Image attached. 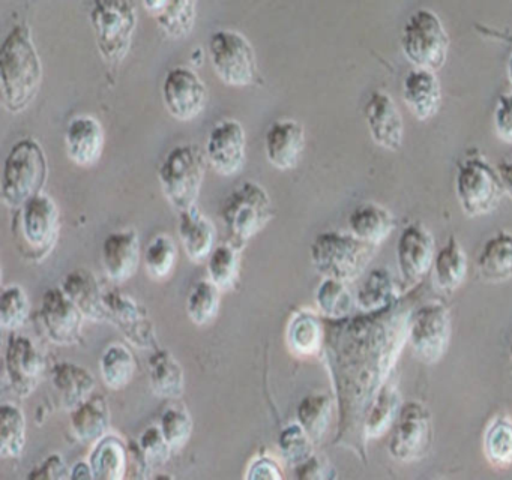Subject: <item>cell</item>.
<instances>
[{
  "instance_id": "cell-1",
  "label": "cell",
  "mask_w": 512,
  "mask_h": 480,
  "mask_svg": "<svg viewBox=\"0 0 512 480\" xmlns=\"http://www.w3.org/2000/svg\"><path fill=\"white\" fill-rule=\"evenodd\" d=\"M409 309L401 302L379 312L328 320L323 353L337 393V443L365 458V413L383 384L391 380L407 342Z\"/></svg>"
},
{
  "instance_id": "cell-2",
  "label": "cell",
  "mask_w": 512,
  "mask_h": 480,
  "mask_svg": "<svg viewBox=\"0 0 512 480\" xmlns=\"http://www.w3.org/2000/svg\"><path fill=\"white\" fill-rule=\"evenodd\" d=\"M0 80L2 102L10 113L26 110L40 90L43 65L26 24H17L2 42Z\"/></svg>"
},
{
  "instance_id": "cell-3",
  "label": "cell",
  "mask_w": 512,
  "mask_h": 480,
  "mask_svg": "<svg viewBox=\"0 0 512 480\" xmlns=\"http://www.w3.org/2000/svg\"><path fill=\"white\" fill-rule=\"evenodd\" d=\"M11 233L20 255L31 263L46 260L61 233V213L50 195H35L16 209L11 221Z\"/></svg>"
},
{
  "instance_id": "cell-4",
  "label": "cell",
  "mask_w": 512,
  "mask_h": 480,
  "mask_svg": "<svg viewBox=\"0 0 512 480\" xmlns=\"http://www.w3.org/2000/svg\"><path fill=\"white\" fill-rule=\"evenodd\" d=\"M376 248L352 233L323 231L311 243V263L323 278L352 282L365 272Z\"/></svg>"
},
{
  "instance_id": "cell-5",
  "label": "cell",
  "mask_w": 512,
  "mask_h": 480,
  "mask_svg": "<svg viewBox=\"0 0 512 480\" xmlns=\"http://www.w3.org/2000/svg\"><path fill=\"white\" fill-rule=\"evenodd\" d=\"M49 176V164L43 147L34 138L17 141L2 171V200L11 209H19L43 192Z\"/></svg>"
},
{
  "instance_id": "cell-6",
  "label": "cell",
  "mask_w": 512,
  "mask_h": 480,
  "mask_svg": "<svg viewBox=\"0 0 512 480\" xmlns=\"http://www.w3.org/2000/svg\"><path fill=\"white\" fill-rule=\"evenodd\" d=\"M274 216L268 191L260 183L248 180L236 186L221 206V219L230 245L242 251L251 237L262 231Z\"/></svg>"
},
{
  "instance_id": "cell-7",
  "label": "cell",
  "mask_w": 512,
  "mask_h": 480,
  "mask_svg": "<svg viewBox=\"0 0 512 480\" xmlns=\"http://www.w3.org/2000/svg\"><path fill=\"white\" fill-rule=\"evenodd\" d=\"M455 195L461 210L470 218L490 215L502 200V180L478 149L469 150L455 171Z\"/></svg>"
},
{
  "instance_id": "cell-8",
  "label": "cell",
  "mask_w": 512,
  "mask_h": 480,
  "mask_svg": "<svg viewBox=\"0 0 512 480\" xmlns=\"http://www.w3.org/2000/svg\"><path fill=\"white\" fill-rule=\"evenodd\" d=\"M205 174V155L193 144L173 147L158 168L164 195L179 212L196 206Z\"/></svg>"
},
{
  "instance_id": "cell-9",
  "label": "cell",
  "mask_w": 512,
  "mask_h": 480,
  "mask_svg": "<svg viewBox=\"0 0 512 480\" xmlns=\"http://www.w3.org/2000/svg\"><path fill=\"white\" fill-rule=\"evenodd\" d=\"M449 39L442 18L433 9L419 8L409 15L401 32L404 56L415 68L437 71L448 59Z\"/></svg>"
},
{
  "instance_id": "cell-10",
  "label": "cell",
  "mask_w": 512,
  "mask_h": 480,
  "mask_svg": "<svg viewBox=\"0 0 512 480\" xmlns=\"http://www.w3.org/2000/svg\"><path fill=\"white\" fill-rule=\"evenodd\" d=\"M91 23L97 35L98 50L106 62L118 65L130 51L137 12L127 0H98L92 3Z\"/></svg>"
},
{
  "instance_id": "cell-11",
  "label": "cell",
  "mask_w": 512,
  "mask_h": 480,
  "mask_svg": "<svg viewBox=\"0 0 512 480\" xmlns=\"http://www.w3.org/2000/svg\"><path fill=\"white\" fill-rule=\"evenodd\" d=\"M433 416L418 399L403 402L389 431L388 453L401 464L421 461L433 446Z\"/></svg>"
},
{
  "instance_id": "cell-12",
  "label": "cell",
  "mask_w": 512,
  "mask_h": 480,
  "mask_svg": "<svg viewBox=\"0 0 512 480\" xmlns=\"http://www.w3.org/2000/svg\"><path fill=\"white\" fill-rule=\"evenodd\" d=\"M452 320L442 302H428L410 312L407 342L413 356L425 365L440 362L451 345Z\"/></svg>"
},
{
  "instance_id": "cell-13",
  "label": "cell",
  "mask_w": 512,
  "mask_h": 480,
  "mask_svg": "<svg viewBox=\"0 0 512 480\" xmlns=\"http://www.w3.org/2000/svg\"><path fill=\"white\" fill-rule=\"evenodd\" d=\"M209 57L215 74L229 86L244 87L256 75L253 45L238 30L220 29L209 38Z\"/></svg>"
},
{
  "instance_id": "cell-14",
  "label": "cell",
  "mask_w": 512,
  "mask_h": 480,
  "mask_svg": "<svg viewBox=\"0 0 512 480\" xmlns=\"http://www.w3.org/2000/svg\"><path fill=\"white\" fill-rule=\"evenodd\" d=\"M433 234L421 222H413L401 231L397 240V264L401 287L413 290L433 267L436 257Z\"/></svg>"
},
{
  "instance_id": "cell-15",
  "label": "cell",
  "mask_w": 512,
  "mask_h": 480,
  "mask_svg": "<svg viewBox=\"0 0 512 480\" xmlns=\"http://www.w3.org/2000/svg\"><path fill=\"white\" fill-rule=\"evenodd\" d=\"M104 303L107 321L115 324L134 347L140 350H157V330L145 306L118 290L106 291Z\"/></svg>"
},
{
  "instance_id": "cell-16",
  "label": "cell",
  "mask_w": 512,
  "mask_h": 480,
  "mask_svg": "<svg viewBox=\"0 0 512 480\" xmlns=\"http://www.w3.org/2000/svg\"><path fill=\"white\" fill-rule=\"evenodd\" d=\"M208 90L194 69L175 66L163 81V101L175 119L188 122L205 110Z\"/></svg>"
},
{
  "instance_id": "cell-17",
  "label": "cell",
  "mask_w": 512,
  "mask_h": 480,
  "mask_svg": "<svg viewBox=\"0 0 512 480\" xmlns=\"http://www.w3.org/2000/svg\"><path fill=\"white\" fill-rule=\"evenodd\" d=\"M83 318L73 300L62 288H49L41 299L40 320L50 341L58 345H76L82 341Z\"/></svg>"
},
{
  "instance_id": "cell-18",
  "label": "cell",
  "mask_w": 512,
  "mask_h": 480,
  "mask_svg": "<svg viewBox=\"0 0 512 480\" xmlns=\"http://www.w3.org/2000/svg\"><path fill=\"white\" fill-rule=\"evenodd\" d=\"M44 357L31 338L13 333L5 350V371L17 395L28 398L37 389L44 372Z\"/></svg>"
},
{
  "instance_id": "cell-19",
  "label": "cell",
  "mask_w": 512,
  "mask_h": 480,
  "mask_svg": "<svg viewBox=\"0 0 512 480\" xmlns=\"http://www.w3.org/2000/svg\"><path fill=\"white\" fill-rule=\"evenodd\" d=\"M247 156L245 129L238 120L226 119L214 126L206 141V158L221 176H233L244 167Z\"/></svg>"
},
{
  "instance_id": "cell-20",
  "label": "cell",
  "mask_w": 512,
  "mask_h": 480,
  "mask_svg": "<svg viewBox=\"0 0 512 480\" xmlns=\"http://www.w3.org/2000/svg\"><path fill=\"white\" fill-rule=\"evenodd\" d=\"M365 122L371 138L382 149L397 152L404 141V122L394 98L382 89L373 90L365 102Z\"/></svg>"
},
{
  "instance_id": "cell-21",
  "label": "cell",
  "mask_w": 512,
  "mask_h": 480,
  "mask_svg": "<svg viewBox=\"0 0 512 480\" xmlns=\"http://www.w3.org/2000/svg\"><path fill=\"white\" fill-rule=\"evenodd\" d=\"M403 101L418 120L433 119L442 105V86L436 71L413 68L407 72L401 86Z\"/></svg>"
},
{
  "instance_id": "cell-22",
  "label": "cell",
  "mask_w": 512,
  "mask_h": 480,
  "mask_svg": "<svg viewBox=\"0 0 512 480\" xmlns=\"http://www.w3.org/2000/svg\"><path fill=\"white\" fill-rule=\"evenodd\" d=\"M305 147V129L295 119H280L266 131L265 153L278 170H292L298 165Z\"/></svg>"
},
{
  "instance_id": "cell-23",
  "label": "cell",
  "mask_w": 512,
  "mask_h": 480,
  "mask_svg": "<svg viewBox=\"0 0 512 480\" xmlns=\"http://www.w3.org/2000/svg\"><path fill=\"white\" fill-rule=\"evenodd\" d=\"M106 134L100 120L92 116H77L68 123L65 149L68 158L79 167H92L103 155Z\"/></svg>"
},
{
  "instance_id": "cell-24",
  "label": "cell",
  "mask_w": 512,
  "mask_h": 480,
  "mask_svg": "<svg viewBox=\"0 0 512 480\" xmlns=\"http://www.w3.org/2000/svg\"><path fill=\"white\" fill-rule=\"evenodd\" d=\"M140 264V239L136 230L112 231L103 242V266L113 282L133 278Z\"/></svg>"
},
{
  "instance_id": "cell-25",
  "label": "cell",
  "mask_w": 512,
  "mask_h": 480,
  "mask_svg": "<svg viewBox=\"0 0 512 480\" xmlns=\"http://www.w3.org/2000/svg\"><path fill=\"white\" fill-rule=\"evenodd\" d=\"M62 291L73 300L85 318L92 321H107L106 303L97 276L89 269H74L64 276Z\"/></svg>"
},
{
  "instance_id": "cell-26",
  "label": "cell",
  "mask_w": 512,
  "mask_h": 480,
  "mask_svg": "<svg viewBox=\"0 0 512 480\" xmlns=\"http://www.w3.org/2000/svg\"><path fill=\"white\" fill-rule=\"evenodd\" d=\"M71 429L77 440L95 444L110 428V405L106 396L94 392L70 411Z\"/></svg>"
},
{
  "instance_id": "cell-27",
  "label": "cell",
  "mask_w": 512,
  "mask_h": 480,
  "mask_svg": "<svg viewBox=\"0 0 512 480\" xmlns=\"http://www.w3.org/2000/svg\"><path fill=\"white\" fill-rule=\"evenodd\" d=\"M52 383L61 405L71 411L95 392L94 375L85 366L73 362H59L52 368Z\"/></svg>"
},
{
  "instance_id": "cell-28",
  "label": "cell",
  "mask_w": 512,
  "mask_h": 480,
  "mask_svg": "<svg viewBox=\"0 0 512 480\" xmlns=\"http://www.w3.org/2000/svg\"><path fill=\"white\" fill-rule=\"evenodd\" d=\"M403 287L397 284L385 267L370 270L367 278L356 291V309L359 312H379L401 302Z\"/></svg>"
},
{
  "instance_id": "cell-29",
  "label": "cell",
  "mask_w": 512,
  "mask_h": 480,
  "mask_svg": "<svg viewBox=\"0 0 512 480\" xmlns=\"http://www.w3.org/2000/svg\"><path fill=\"white\" fill-rule=\"evenodd\" d=\"M178 233L185 254L194 263H200L214 251V225L200 212L199 207L194 206L179 212Z\"/></svg>"
},
{
  "instance_id": "cell-30",
  "label": "cell",
  "mask_w": 512,
  "mask_h": 480,
  "mask_svg": "<svg viewBox=\"0 0 512 480\" xmlns=\"http://www.w3.org/2000/svg\"><path fill=\"white\" fill-rule=\"evenodd\" d=\"M401 405H403V399H401L400 390H398L397 383L391 378L374 396L367 413H365L364 425H362L365 444L383 437L391 431L392 425L400 413Z\"/></svg>"
},
{
  "instance_id": "cell-31",
  "label": "cell",
  "mask_w": 512,
  "mask_h": 480,
  "mask_svg": "<svg viewBox=\"0 0 512 480\" xmlns=\"http://www.w3.org/2000/svg\"><path fill=\"white\" fill-rule=\"evenodd\" d=\"M350 233L364 242L379 246L385 242L392 231L395 230V216L391 210L379 203H362L350 212L349 219Z\"/></svg>"
},
{
  "instance_id": "cell-32",
  "label": "cell",
  "mask_w": 512,
  "mask_h": 480,
  "mask_svg": "<svg viewBox=\"0 0 512 480\" xmlns=\"http://www.w3.org/2000/svg\"><path fill=\"white\" fill-rule=\"evenodd\" d=\"M431 270L434 284L443 293H454L464 284L469 270V260L455 234H451L445 245L436 252Z\"/></svg>"
},
{
  "instance_id": "cell-33",
  "label": "cell",
  "mask_w": 512,
  "mask_h": 480,
  "mask_svg": "<svg viewBox=\"0 0 512 480\" xmlns=\"http://www.w3.org/2000/svg\"><path fill=\"white\" fill-rule=\"evenodd\" d=\"M479 276L491 284L512 279V233L499 230L488 237L476 258Z\"/></svg>"
},
{
  "instance_id": "cell-34",
  "label": "cell",
  "mask_w": 512,
  "mask_h": 480,
  "mask_svg": "<svg viewBox=\"0 0 512 480\" xmlns=\"http://www.w3.org/2000/svg\"><path fill=\"white\" fill-rule=\"evenodd\" d=\"M287 344L296 356H314L325 344V320L310 309H301L290 318Z\"/></svg>"
},
{
  "instance_id": "cell-35",
  "label": "cell",
  "mask_w": 512,
  "mask_h": 480,
  "mask_svg": "<svg viewBox=\"0 0 512 480\" xmlns=\"http://www.w3.org/2000/svg\"><path fill=\"white\" fill-rule=\"evenodd\" d=\"M149 384L158 398L178 399L184 395L185 374L170 351L157 348L149 357Z\"/></svg>"
},
{
  "instance_id": "cell-36",
  "label": "cell",
  "mask_w": 512,
  "mask_h": 480,
  "mask_svg": "<svg viewBox=\"0 0 512 480\" xmlns=\"http://www.w3.org/2000/svg\"><path fill=\"white\" fill-rule=\"evenodd\" d=\"M158 27L170 38H185L196 21V2L191 0H151L143 2Z\"/></svg>"
},
{
  "instance_id": "cell-37",
  "label": "cell",
  "mask_w": 512,
  "mask_h": 480,
  "mask_svg": "<svg viewBox=\"0 0 512 480\" xmlns=\"http://www.w3.org/2000/svg\"><path fill=\"white\" fill-rule=\"evenodd\" d=\"M130 452L124 441L116 435L107 434L106 437L94 444L89 464L97 480H121L128 470Z\"/></svg>"
},
{
  "instance_id": "cell-38",
  "label": "cell",
  "mask_w": 512,
  "mask_h": 480,
  "mask_svg": "<svg viewBox=\"0 0 512 480\" xmlns=\"http://www.w3.org/2000/svg\"><path fill=\"white\" fill-rule=\"evenodd\" d=\"M482 452L494 468L505 470L512 465V417L496 414L488 420L482 434Z\"/></svg>"
},
{
  "instance_id": "cell-39",
  "label": "cell",
  "mask_w": 512,
  "mask_h": 480,
  "mask_svg": "<svg viewBox=\"0 0 512 480\" xmlns=\"http://www.w3.org/2000/svg\"><path fill=\"white\" fill-rule=\"evenodd\" d=\"M334 413V399L328 393H311L304 396L296 408V422L319 444L328 432Z\"/></svg>"
},
{
  "instance_id": "cell-40",
  "label": "cell",
  "mask_w": 512,
  "mask_h": 480,
  "mask_svg": "<svg viewBox=\"0 0 512 480\" xmlns=\"http://www.w3.org/2000/svg\"><path fill=\"white\" fill-rule=\"evenodd\" d=\"M136 369V357H134L133 351L125 345H109L101 356V377L109 389H125L134 380Z\"/></svg>"
},
{
  "instance_id": "cell-41",
  "label": "cell",
  "mask_w": 512,
  "mask_h": 480,
  "mask_svg": "<svg viewBox=\"0 0 512 480\" xmlns=\"http://www.w3.org/2000/svg\"><path fill=\"white\" fill-rule=\"evenodd\" d=\"M26 446V416L19 405L4 402L0 405V456L16 459Z\"/></svg>"
},
{
  "instance_id": "cell-42",
  "label": "cell",
  "mask_w": 512,
  "mask_h": 480,
  "mask_svg": "<svg viewBox=\"0 0 512 480\" xmlns=\"http://www.w3.org/2000/svg\"><path fill=\"white\" fill-rule=\"evenodd\" d=\"M316 305L322 317L341 320L353 314L356 300L347 288V282L323 278L316 290Z\"/></svg>"
},
{
  "instance_id": "cell-43",
  "label": "cell",
  "mask_w": 512,
  "mask_h": 480,
  "mask_svg": "<svg viewBox=\"0 0 512 480\" xmlns=\"http://www.w3.org/2000/svg\"><path fill=\"white\" fill-rule=\"evenodd\" d=\"M220 288L211 279H200L187 297L188 318L197 326H208L220 309Z\"/></svg>"
},
{
  "instance_id": "cell-44",
  "label": "cell",
  "mask_w": 512,
  "mask_h": 480,
  "mask_svg": "<svg viewBox=\"0 0 512 480\" xmlns=\"http://www.w3.org/2000/svg\"><path fill=\"white\" fill-rule=\"evenodd\" d=\"M208 276L220 290L235 287L239 276V249L230 243H221L208 257Z\"/></svg>"
},
{
  "instance_id": "cell-45",
  "label": "cell",
  "mask_w": 512,
  "mask_h": 480,
  "mask_svg": "<svg viewBox=\"0 0 512 480\" xmlns=\"http://www.w3.org/2000/svg\"><path fill=\"white\" fill-rule=\"evenodd\" d=\"M178 258L175 240L167 234H158L145 249V267L152 279H164L172 273Z\"/></svg>"
},
{
  "instance_id": "cell-46",
  "label": "cell",
  "mask_w": 512,
  "mask_h": 480,
  "mask_svg": "<svg viewBox=\"0 0 512 480\" xmlns=\"http://www.w3.org/2000/svg\"><path fill=\"white\" fill-rule=\"evenodd\" d=\"M31 312L28 294L20 285L11 284L0 294V324L5 330L20 329Z\"/></svg>"
},
{
  "instance_id": "cell-47",
  "label": "cell",
  "mask_w": 512,
  "mask_h": 480,
  "mask_svg": "<svg viewBox=\"0 0 512 480\" xmlns=\"http://www.w3.org/2000/svg\"><path fill=\"white\" fill-rule=\"evenodd\" d=\"M314 444L316 443L298 422L290 423L278 435V449L281 456L293 468L313 455Z\"/></svg>"
},
{
  "instance_id": "cell-48",
  "label": "cell",
  "mask_w": 512,
  "mask_h": 480,
  "mask_svg": "<svg viewBox=\"0 0 512 480\" xmlns=\"http://www.w3.org/2000/svg\"><path fill=\"white\" fill-rule=\"evenodd\" d=\"M160 428L170 447L173 450H179L190 441L194 423L185 408L170 407L161 416Z\"/></svg>"
},
{
  "instance_id": "cell-49",
  "label": "cell",
  "mask_w": 512,
  "mask_h": 480,
  "mask_svg": "<svg viewBox=\"0 0 512 480\" xmlns=\"http://www.w3.org/2000/svg\"><path fill=\"white\" fill-rule=\"evenodd\" d=\"M139 446L151 468L166 464L170 459V453L173 452L172 447L164 437L163 431H161L160 425H152L146 428L142 437H140Z\"/></svg>"
},
{
  "instance_id": "cell-50",
  "label": "cell",
  "mask_w": 512,
  "mask_h": 480,
  "mask_svg": "<svg viewBox=\"0 0 512 480\" xmlns=\"http://www.w3.org/2000/svg\"><path fill=\"white\" fill-rule=\"evenodd\" d=\"M493 128L497 138L512 144V90L500 93L493 111Z\"/></svg>"
},
{
  "instance_id": "cell-51",
  "label": "cell",
  "mask_w": 512,
  "mask_h": 480,
  "mask_svg": "<svg viewBox=\"0 0 512 480\" xmlns=\"http://www.w3.org/2000/svg\"><path fill=\"white\" fill-rule=\"evenodd\" d=\"M293 470H295L296 479L322 480L337 477L331 462L322 458V456L316 455V453H313L310 458L305 459L301 464L296 465Z\"/></svg>"
},
{
  "instance_id": "cell-52",
  "label": "cell",
  "mask_w": 512,
  "mask_h": 480,
  "mask_svg": "<svg viewBox=\"0 0 512 480\" xmlns=\"http://www.w3.org/2000/svg\"><path fill=\"white\" fill-rule=\"evenodd\" d=\"M71 470L68 468L67 462L62 458L59 453H52L47 456L38 467H35L31 473L28 474L29 480H62L70 479Z\"/></svg>"
},
{
  "instance_id": "cell-53",
  "label": "cell",
  "mask_w": 512,
  "mask_h": 480,
  "mask_svg": "<svg viewBox=\"0 0 512 480\" xmlns=\"http://www.w3.org/2000/svg\"><path fill=\"white\" fill-rule=\"evenodd\" d=\"M245 479L281 480L284 479V474L283 471H281L280 464H278L274 458H271V456H257V458L253 459V462H251L250 467L247 468Z\"/></svg>"
},
{
  "instance_id": "cell-54",
  "label": "cell",
  "mask_w": 512,
  "mask_h": 480,
  "mask_svg": "<svg viewBox=\"0 0 512 480\" xmlns=\"http://www.w3.org/2000/svg\"><path fill=\"white\" fill-rule=\"evenodd\" d=\"M476 30L485 38L500 39V41L512 42V35L508 32H502V30L491 29V27L482 26V24H476ZM506 72H508L509 84L512 89V53L509 54L508 65H506Z\"/></svg>"
},
{
  "instance_id": "cell-55",
  "label": "cell",
  "mask_w": 512,
  "mask_h": 480,
  "mask_svg": "<svg viewBox=\"0 0 512 480\" xmlns=\"http://www.w3.org/2000/svg\"><path fill=\"white\" fill-rule=\"evenodd\" d=\"M496 168L502 180L503 191L512 198V159H503Z\"/></svg>"
},
{
  "instance_id": "cell-56",
  "label": "cell",
  "mask_w": 512,
  "mask_h": 480,
  "mask_svg": "<svg viewBox=\"0 0 512 480\" xmlns=\"http://www.w3.org/2000/svg\"><path fill=\"white\" fill-rule=\"evenodd\" d=\"M71 479H94L91 464L89 461H79L71 468Z\"/></svg>"
},
{
  "instance_id": "cell-57",
  "label": "cell",
  "mask_w": 512,
  "mask_h": 480,
  "mask_svg": "<svg viewBox=\"0 0 512 480\" xmlns=\"http://www.w3.org/2000/svg\"><path fill=\"white\" fill-rule=\"evenodd\" d=\"M509 371L512 372V342L511 347H509Z\"/></svg>"
}]
</instances>
